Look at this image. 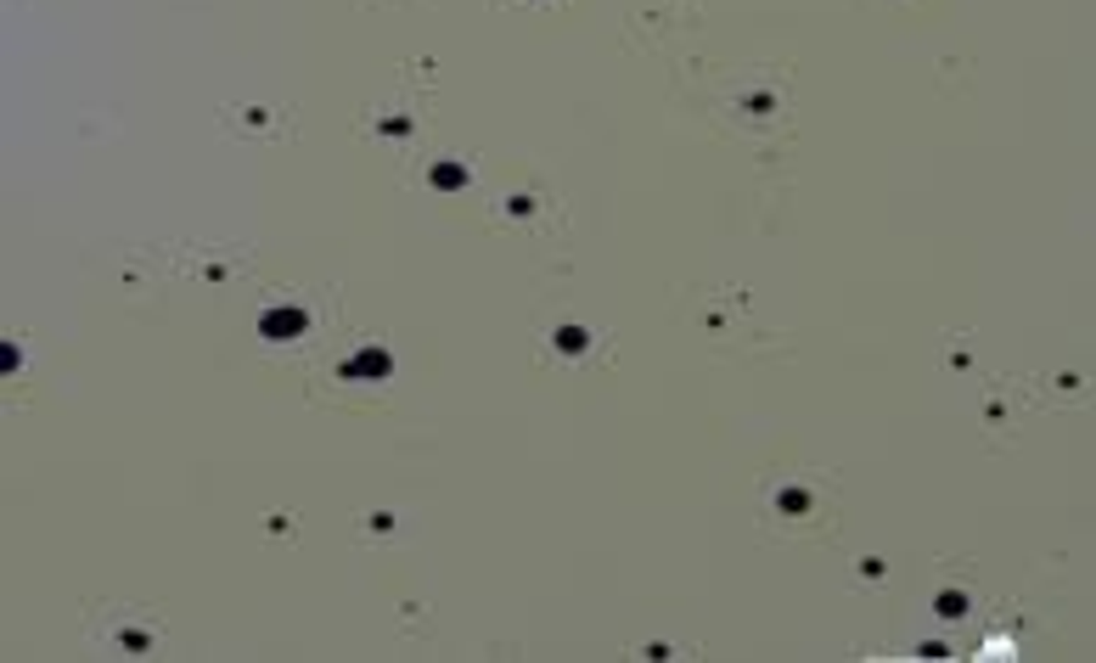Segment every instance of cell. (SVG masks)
<instances>
[{"mask_svg":"<svg viewBox=\"0 0 1096 663\" xmlns=\"http://www.w3.org/2000/svg\"><path fill=\"white\" fill-rule=\"evenodd\" d=\"M0 371H17V349L12 344H0Z\"/></svg>","mask_w":1096,"mask_h":663,"instance_id":"cell-2","label":"cell"},{"mask_svg":"<svg viewBox=\"0 0 1096 663\" xmlns=\"http://www.w3.org/2000/svg\"><path fill=\"white\" fill-rule=\"evenodd\" d=\"M299 327H304V320H299V315H292V310H282V320H276V315H270V320H265V332H270V337H276V332H299Z\"/></svg>","mask_w":1096,"mask_h":663,"instance_id":"cell-1","label":"cell"}]
</instances>
